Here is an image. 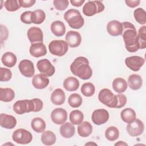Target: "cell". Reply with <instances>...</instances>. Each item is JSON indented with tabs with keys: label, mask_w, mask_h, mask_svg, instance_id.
<instances>
[{
	"label": "cell",
	"mask_w": 146,
	"mask_h": 146,
	"mask_svg": "<svg viewBox=\"0 0 146 146\" xmlns=\"http://www.w3.org/2000/svg\"><path fill=\"white\" fill-rule=\"evenodd\" d=\"M65 99L64 92L61 88L55 89L51 95V102L56 106L63 104L65 101Z\"/></svg>",
	"instance_id": "obj_21"
},
{
	"label": "cell",
	"mask_w": 146,
	"mask_h": 146,
	"mask_svg": "<svg viewBox=\"0 0 146 146\" xmlns=\"http://www.w3.org/2000/svg\"><path fill=\"white\" fill-rule=\"evenodd\" d=\"M123 25L122 36L127 50L135 52L139 49L138 35L135 26L129 22H124Z\"/></svg>",
	"instance_id": "obj_1"
},
{
	"label": "cell",
	"mask_w": 146,
	"mask_h": 146,
	"mask_svg": "<svg viewBox=\"0 0 146 146\" xmlns=\"http://www.w3.org/2000/svg\"><path fill=\"white\" fill-rule=\"evenodd\" d=\"M68 45L66 41L63 40H53L48 44L50 53L55 56H62L68 51Z\"/></svg>",
	"instance_id": "obj_6"
},
{
	"label": "cell",
	"mask_w": 146,
	"mask_h": 146,
	"mask_svg": "<svg viewBox=\"0 0 146 146\" xmlns=\"http://www.w3.org/2000/svg\"><path fill=\"white\" fill-rule=\"evenodd\" d=\"M32 12L31 11H26L23 13L20 17L22 22L25 24H31V14Z\"/></svg>",
	"instance_id": "obj_43"
},
{
	"label": "cell",
	"mask_w": 146,
	"mask_h": 146,
	"mask_svg": "<svg viewBox=\"0 0 146 146\" xmlns=\"http://www.w3.org/2000/svg\"><path fill=\"white\" fill-rule=\"evenodd\" d=\"M13 108L16 113L22 115L25 113L34 112L35 104L33 99L20 100L14 104Z\"/></svg>",
	"instance_id": "obj_5"
},
{
	"label": "cell",
	"mask_w": 146,
	"mask_h": 146,
	"mask_svg": "<svg viewBox=\"0 0 146 146\" xmlns=\"http://www.w3.org/2000/svg\"><path fill=\"white\" fill-rule=\"evenodd\" d=\"M83 99L82 96L76 93L72 94L68 99V104L72 108H78L82 104Z\"/></svg>",
	"instance_id": "obj_36"
},
{
	"label": "cell",
	"mask_w": 146,
	"mask_h": 146,
	"mask_svg": "<svg viewBox=\"0 0 146 146\" xmlns=\"http://www.w3.org/2000/svg\"><path fill=\"white\" fill-rule=\"evenodd\" d=\"M30 54L34 57L39 58L45 55L47 51L46 46L43 42H38L31 44L30 50Z\"/></svg>",
	"instance_id": "obj_18"
},
{
	"label": "cell",
	"mask_w": 146,
	"mask_h": 146,
	"mask_svg": "<svg viewBox=\"0 0 146 146\" xmlns=\"http://www.w3.org/2000/svg\"><path fill=\"white\" fill-rule=\"evenodd\" d=\"M128 84L131 89L133 90H137L140 89L142 86V78L139 75L132 74L128 77Z\"/></svg>",
	"instance_id": "obj_25"
},
{
	"label": "cell",
	"mask_w": 146,
	"mask_h": 146,
	"mask_svg": "<svg viewBox=\"0 0 146 146\" xmlns=\"http://www.w3.org/2000/svg\"><path fill=\"white\" fill-rule=\"evenodd\" d=\"M36 67L41 74H44L47 76H52L55 72L54 66L50 61L47 59L38 60L36 63Z\"/></svg>",
	"instance_id": "obj_10"
},
{
	"label": "cell",
	"mask_w": 146,
	"mask_h": 146,
	"mask_svg": "<svg viewBox=\"0 0 146 146\" xmlns=\"http://www.w3.org/2000/svg\"><path fill=\"white\" fill-rule=\"evenodd\" d=\"M79 81L77 78L73 76L67 78L63 82V87L68 91H75L79 87Z\"/></svg>",
	"instance_id": "obj_24"
},
{
	"label": "cell",
	"mask_w": 146,
	"mask_h": 146,
	"mask_svg": "<svg viewBox=\"0 0 146 146\" xmlns=\"http://www.w3.org/2000/svg\"><path fill=\"white\" fill-rule=\"evenodd\" d=\"M85 1L84 0H71L70 2L72 4V6H74L75 7H80L84 3Z\"/></svg>",
	"instance_id": "obj_48"
},
{
	"label": "cell",
	"mask_w": 146,
	"mask_h": 146,
	"mask_svg": "<svg viewBox=\"0 0 146 146\" xmlns=\"http://www.w3.org/2000/svg\"><path fill=\"white\" fill-rule=\"evenodd\" d=\"M108 112L104 109H97L94 111L92 113V122L98 125H100L106 123L109 119Z\"/></svg>",
	"instance_id": "obj_11"
},
{
	"label": "cell",
	"mask_w": 146,
	"mask_h": 146,
	"mask_svg": "<svg viewBox=\"0 0 146 146\" xmlns=\"http://www.w3.org/2000/svg\"><path fill=\"white\" fill-rule=\"evenodd\" d=\"M56 135L51 131H46L43 132L41 136V141L46 145H53L56 141Z\"/></svg>",
	"instance_id": "obj_32"
},
{
	"label": "cell",
	"mask_w": 146,
	"mask_h": 146,
	"mask_svg": "<svg viewBox=\"0 0 146 146\" xmlns=\"http://www.w3.org/2000/svg\"><path fill=\"white\" fill-rule=\"evenodd\" d=\"M125 2L126 5L132 8H134L136 6H137L140 3V1L139 0H126L125 1Z\"/></svg>",
	"instance_id": "obj_47"
},
{
	"label": "cell",
	"mask_w": 146,
	"mask_h": 146,
	"mask_svg": "<svg viewBox=\"0 0 146 146\" xmlns=\"http://www.w3.org/2000/svg\"><path fill=\"white\" fill-rule=\"evenodd\" d=\"M69 2L67 0H54L53 5L54 7L60 11H63L66 9L68 6Z\"/></svg>",
	"instance_id": "obj_42"
},
{
	"label": "cell",
	"mask_w": 146,
	"mask_h": 146,
	"mask_svg": "<svg viewBox=\"0 0 146 146\" xmlns=\"http://www.w3.org/2000/svg\"><path fill=\"white\" fill-rule=\"evenodd\" d=\"M0 125L6 129H13L17 125V120L12 115L1 113L0 115Z\"/></svg>",
	"instance_id": "obj_20"
},
{
	"label": "cell",
	"mask_w": 146,
	"mask_h": 146,
	"mask_svg": "<svg viewBox=\"0 0 146 146\" xmlns=\"http://www.w3.org/2000/svg\"><path fill=\"white\" fill-rule=\"evenodd\" d=\"M51 31L55 36H62L66 33V27L63 22L55 21L51 25Z\"/></svg>",
	"instance_id": "obj_23"
},
{
	"label": "cell",
	"mask_w": 146,
	"mask_h": 146,
	"mask_svg": "<svg viewBox=\"0 0 146 146\" xmlns=\"http://www.w3.org/2000/svg\"><path fill=\"white\" fill-rule=\"evenodd\" d=\"M64 19L69 26L74 29H79L83 27L84 20L79 10L71 9L64 14Z\"/></svg>",
	"instance_id": "obj_3"
},
{
	"label": "cell",
	"mask_w": 146,
	"mask_h": 146,
	"mask_svg": "<svg viewBox=\"0 0 146 146\" xmlns=\"http://www.w3.org/2000/svg\"><path fill=\"white\" fill-rule=\"evenodd\" d=\"M27 35L31 44L42 42L43 41V34L42 30L37 27H31L27 30Z\"/></svg>",
	"instance_id": "obj_14"
},
{
	"label": "cell",
	"mask_w": 146,
	"mask_h": 146,
	"mask_svg": "<svg viewBox=\"0 0 146 146\" xmlns=\"http://www.w3.org/2000/svg\"><path fill=\"white\" fill-rule=\"evenodd\" d=\"M144 63V58L139 56H129L125 59V64L127 67L133 71H138Z\"/></svg>",
	"instance_id": "obj_13"
},
{
	"label": "cell",
	"mask_w": 146,
	"mask_h": 146,
	"mask_svg": "<svg viewBox=\"0 0 146 146\" xmlns=\"http://www.w3.org/2000/svg\"><path fill=\"white\" fill-rule=\"evenodd\" d=\"M116 95L117 98V104L116 108H121L126 104L127 101V97L121 94H118Z\"/></svg>",
	"instance_id": "obj_44"
},
{
	"label": "cell",
	"mask_w": 146,
	"mask_h": 146,
	"mask_svg": "<svg viewBox=\"0 0 146 146\" xmlns=\"http://www.w3.org/2000/svg\"><path fill=\"white\" fill-rule=\"evenodd\" d=\"M80 90L84 96L86 97H91L95 93V87L92 83L87 82L82 84Z\"/></svg>",
	"instance_id": "obj_37"
},
{
	"label": "cell",
	"mask_w": 146,
	"mask_h": 146,
	"mask_svg": "<svg viewBox=\"0 0 146 146\" xmlns=\"http://www.w3.org/2000/svg\"><path fill=\"white\" fill-rule=\"evenodd\" d=\"M128 133L131 136L141 135L144 130V125L141 120L136 119L132 123L128 124L126 128Z\"/></svg>",
	"instance_id": "obj_9"
},
{
	"label": "cell",
	"mask_w": 146,
	"mask_h": 146,
	"mask_svg": "<svg viewBox=\"0 0 146 146\" xmlns=\"http://www.w3.org/2000/svg\"><path fill=\"white\" fill-rule=\"evenodd\" d=\"M133 16L135 21L141 25H145L146 23V13L142 8H137L133 12Z\"/></svg>",
	"instance_id": "obj_38"
},
{
	"label": "cell",
	"mask_w": 146,
	"mask_h": 146,
	"mask_svg": "<svg viewBox=\"0 0 146 146\" xmlns=\"http://www.w3.org/2000/svg\"><path fill=\"white\" fill-rule=\"evenodd\" d=\"M107 30L108 33L111 36H116L120 35L123 32L122 23L116 20L111 21L107 23Z\"/></svg>",
	"instance_id": "obj_17"
},
{
	"label": "cell",
	"mask_w": 146,
	"mask_h": 146,
	"mask_svg": "<svg viewBox=\"0 0 146 146\" xmlns=\"http://www.w3.org/2000/svg\"><path fill=\"white\" fill-rule=\"evenodd\" d=\"M120 117L124 122L129 124L136 119V115L135 111L132 108H126L121 111Z\"/></svg>",
	"instance_id": "obj_27"
},
{
	"label": "cell",
	"mask_w": 146,
	"mask_h": 146,
	"mask_svg": "<svg viewBox=\"0 0 146 146\" xmlns=\"http://www.w3.org/2000/svg\"><path fill=\"white\" fill-rule=\"evenodd\" d=\"M92 145V144H93V145H97V144H96V143H91V142H89V143H86V144H85V145Z\"/></svg>",
	"instance_id": "obj_50"
},
{
	"label": "cell",
	"mask_w": 146,
	"mask_h": 146,
	"mask_svg": "<svg viewBox=\"0 0 146 146\" xmlns=\"http://www.w3.org/2000/svg\"><path fill=\"white\" fill-rule=\"evenodd\" d=\"M12 77V72L9 68L1 67L0 68V81L7 82L9 81Z\"/></svg>",
	"instance_id": "obj_41"
},
{
	"label": "cell",
	"mask_w": 146,
	"mask_h": 146,
	"mask_svg": "<svg viewBox=\"0 0 146 146\" xmlns=\"http://www.w3.org/2000/svg\"><path fill=\"white\" fill-rule=\"evenodd\" d=\"M18 68L22 75L25 77L31 78L34 76L35 69L33 63L28 59L21 60L18 65Z\"/></svg>",
	"instance_id": "obj_12"
},
{
	"label": "cell",
	"mask_w": 146,
	"mask_h": 146,
	"mask_svg": "<svg viewBox=\"0 0 146 146\" xmlns=\"http://www.w3.org/2000/svg\"><path fill=\"white\" fill-rule=\"evenodd\" d=\"M51 118L55 124H62L67 119V112L62 108H56L51 112Z\"/></svg>",
	"instance_id": "obj_15"
},
{
	"label": "cell",
	"mask_w": 146,
	"mask_h": 146,
	"mask_svg": "<svg viewBox=\"0 0 146 146\" xmlns=\"http://www.w3.org/2000/svg\"><path fill=\"white\" fill-rule=\"evenodd\" d=\"M12 139L14 141L20 144H27L33 140L31 133L23 128L17 129L14 131L12 135Z\"/></svg>",
	"instance_id": "obj_8"
},
{
	"label": "cell",
	"mask_w": 146,
	"mask_h": 146,
	"mask_svg": "<svg viewBox=\"0 0 146 146\" xmlns=\"http://www.w3.org/2000/svg\"><path fill=\"white\" fill-rule=\"evenodd\" d=\"M99 100L110 108H116L117 104V98L116 95L108 88H103L98 94Z\"/></svg>",
	"instance_id": "obj_4"
},
{
	"label": "cell",
	"mask_w": 146,
	"mask_h": 146,
	"mask_svg": "<svg viewBox=\"0 0 146 146\" xmlns=\"http://www.w3.org/2000/svg\"><path fill=\"white\" fill-rule=\"evenodd\" d=\"M18 2L21 7L28 8L33 6L36 1L35 0H19Z\"/></svg>",
	"instance_id": "obj_45"
},
{
	"label": "cell",
	"mask_w": 146,
	"mask_h": 146,
	"mask_svg": "<svg viewBox=\"0 0 146 146\" xmlns=\"http://www.w3.org/2000/svg\"><path fill=\"white\" fill-rule=\"evenodd\" d=\"M33 100L35 104L34 112H37L41 111L42 110L43 106V102L39 98H34V99H33Z\"/></svg>",
	"instance_id": "obj_46"
},
{
	"label": "cell",
	"mask_w": 146,
	"mask_h": 146,
	"mask_svg": "<svg viewBox=\"0 0 146 146\" xmlns=\"http://www.w3.org/2000/svg\"><path fill=\"white\" fill-rule=\"evenodd\" d=\"M15 98V92L10 88H0V100L3 102H10Z\"/></svg>",
	"instance_id": "obj_30"
},
{
	"label": "cell",
	"mask_w": 146,
	"mask_h": 146,
	"mask_svg": "<svg viewBox=\"0 0 146 146\" xmlns=\"http://www.w3.org/2000/svg\"><path fill=\"white\" fill-rule=\"evenodd\" d=\"M65 39L68 46L72 48L78 47L82 42V36L79 33L70 30L66 34Z\"/></svg>",
	"instance_id": "obj_16"
},
{
	"label": "cell",
	"mask_w": 146,
	"mask_h": 146,
	"mask_svg": "<svg viewBox=\"0 0 146 146\" xmlns=\"http://www.w3.org/2000/svg\"><path fill=\"white\" fill-rule=\"evenodd\" d=\"M69 119L72 124L78 125L83 121L84 119V115L82 112L79 110H73L70 113Z\"/></svg>",
	"instance_id": "obj_33"
},
{
	"label": "cell",
	"mask_w": 146,
	"mask_h": 146,
	"mask_svg": "<svg viewBox=\"0 0 146 146\" xmlns=\"http://www.w3.org/2000/svg\"><path fill=\"white\" fill-rule=\"evenodd\" d=\"M77 130L79 136L83 137H86L89 136L92 133V126L88 121H82L79 124Z\"/></svg>",
	"instance_id": "obj_26"
},
{
	"label": "cell",
	"mask_w": 146,
	"mask_h": 146,
	"mask_svg": "<svg viewBox=\"0 0 146 146\" xmlns=\"http://www.w3.org/2000/svg\"><path fill=\"white\" fill-rule=\"evenodd\" d=\"M46 18V14L43 10L40 9L36 10L32 12L31 22L34 24H40L43 23Z\"/></svg>",
	"instance_id": "obj_34"
},
{
	"label": "cell",
	"mask_w": 146,
	"mask_h": 146,
	"mask_svg": "<svg viewBox=\"0 0 146 146\" xmlns=\"http://www.w3.org/2000/svg\"><path fill=\"white\" fill-rule=\"evenodd\" d=\"M104 10V5L99 1H88L83 7V13L87 17H91L102 12Z\"/></svg>",
	"instance_id": "obj_7"
},
{
	"label": "cell",
	"mask_w": 146,
	"mask_h": 146,
	"mask_svg": "<svg viewBox=\"0 0 146 146\" xmlns=\"http://www.w3.org/2000/svg\"><path fill=\"white\" fill-rule=\"evenodd\" d=\"M5 9L9 11H15L19 10L21 6L17 0H7L4 2Z\"/></svg>",
	"instance_id": "obj_40"
},
{
	"label": "cell",
	"mask_w": 146,
	"mask_h": 146,
	"mask_svg": "<svg viewBox=\"0 0 146 146\" xmlns=\"http://www.w3.org/2000/svg\"><path fill=\"white\" fill-rule=\"evenodd\" d=\"M49 79L44 74H39L35 75L32 79V84L36 89L45 88L49 84Z\"/></svg>",
	"instance_id": "obj_19"
},
{
	"label": "cell",
	"mask_w": 146,
	"mask_h": 146,
	"mask_svg": "<svg viewBox=\"0 0 146 146\" xmlns=\"http://www.w3.org/2000/svg\"><path fill=\"white\" fill-rule=\"evenodd\" d=\"M139 49H144L146 47V26L141 27L137 33Z\"/></svg>",
	"instance_id": "obj_39"
},
{
	"label": "cell",
	"mask_w": 146,
	"mask_h": 146,
	"mask_svg": "<svg viewBox=\"0 0 146 146\" xmlns=\"http://www.w3.org/2000/svg\"><path fill=\"white\" fill-rule=\"evenodd\" d=\"M70 70L74 75L83 80L89 79L92 75V70L89 65V61L84 56L75 58L70 66Z\"/></svg>",
	"instance_id": "obj_2"
},
{
	"label": "cell",
	"mask_w": 146,
	"mask_h": 146,
	"mask_svg": "<svg viewBox=\"0 0 146 146\" xmlns=\"http://www.w3.org/2000/svg\"><path fill=\"white\" fill-rule=\"evenodd\" d=\"M75 132V127L72 123L66 122L62 124L60 127V133L64 138H71L74 135Z\"/></svg>",
	"instance_id": "obj_22"
},
{
	"label": "cell",
	"mask_w": 146,
	"mask_h": 146,
	"mask_svg": "<svg viewBox=\"0 0 146 146\" xmlns=\"http://www.w3.org/2000/svg\"><path fill=\"white\" fill-rule=\"evenodd\" d=\"M31 126L33 129L37 133L43 132L45 130L46 124L43 119L40 117H36L31 120Z\"/></svg>",
	"instance_id": "obj_31"
},
{
	"label": "cell",
	"mask_w": 146,
	"mask_h": 146,
	"mask_svg": "<svg viewBox=\"0 0 146 146\" xmlns=\"http://www.w3.org/2000/svg\"><path fill=\"white\" fill-rule=\"evenodd\" d=\"M119 136V129L113 126H111L107 128L105 131V137L106 138L110 141H113L116 140Z\"/></svg>",
	"instance_id": "obj_35"
},
{
	"label": "cell",
	"mask_w": 146,
	"mask_h": 146,
	"mask_svg": "<svg viewBox=\"0 0 146 146\" xmlns=\"http://www.w3.org/2000/svg\"><path fill=\"white\" fill-rule=\"evenodd\" d=\"M115 145H127L128 144L125 142H123L122 141H119L118 143H116Z\"/></svg>",
	"instance_id": "obj_49"
},
{
	"label": "cell",
	"mask_w": 146,
	"mask_h": 146,
	"mask_svg": "<svg viewBox=\"0 0 146 146\" xmlns=\"http://www.w3.org/2000/svg\"><path fill=\"white\" fill-rule=\"evenodd\" d=\"M2 63L7 67L11 68L14 67L17 61L16 55L11 52H5L1 58Z\"/></svg>",
	"instance_id": "obj_29"
},
{
	"label": "cell",
	"mask_w": 146,
	"mask_h": 146,
	"mask_svg": "<svg viewBox=\"0 0 146 146\" xmlns=\"http://www.w3.org/2000/svg\"><path fill=\"white\" fill-rule=\"evenodd\" d=\"M113 90L118 94L124 92L127 88V82L122 78H116L112 82Z\"/></svg>",
	"instance_id": "obj_28"
}]
</instances>
